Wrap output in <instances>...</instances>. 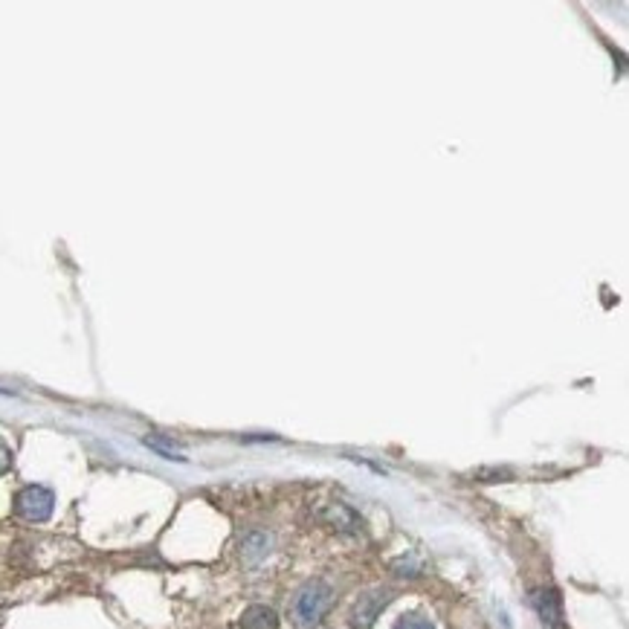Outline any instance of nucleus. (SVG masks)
Returning <instances> with one entry per match:
<instances>
[{"mask_svg": "<svg viewBox=\"0 0 629 629\" xmlns=\"http://www.w3.org/2000/svg\"><path fill=\"white\" fill-rule=\"evenodd\" d=\"M331 600H334V592H331V586H328L325 580H308L302 589L296 592L293 598V618L299 626H317L322 618H325V612L331 609Z\"/></svg>", "mask_w": 629, "mask_h": 629, "instance_id": "f257e3e1", "label": "nucleus"}, {"mask_svg": "<svg viewBox=\"0 0 629 629\" xmlns=\"http://www.w3.org/2000/svg\"><path fill=\"white\" fill-rule=\"evenodd\" d=\"M56 508V493L44 484H26L15 496V514L26 522H47Z\"/></svg>", "mask_w": 629, "mask_h": 629, "instance_id": "f03ea898", "label": "nucleus"}, {"mask_svg": "<svg viewBox=\"0 0 629 629\" xmlns=\"http://www.w3.org/2000/svg\"><path fill=\"white\" fill-rule=\"evenodd\" d=\"M389 600H391V595L386 592V589H374V592L360 595V600L351 609V626L354 629H372L377 615L389 607Z\"/></svg>", "mask_w": 629, "mask_h": 629, "instance_id": "7ed1b4c3", "label": "nucleus"}, {"mask_svg": "<svg viewBox=\"0 0 629 629\" xmlns=\"http://www.w3.org/2000/svg\"><path fill=\"white\" fill-rule=\"evenodd\" d=\"M531 604L548 629H562V600L557 589H536L531 592Z\"/></svg>", "mask_w": 629, "mask_h": 629, "instance_id": "20e7f679", "label": "nucleus"}, {"mask_svg": "<svg viewBox=\"0 0 629 629\" xmlns=\"http://www.w3.org/2000/svg\"><path fill=\"white\" fill-rule=\"evenodd\" d=\"M325 519L331 522V526H334L337 531H346V534H360V528H363V519H360L357 514H354V510H351L348 505H343V502L328 505Z\"/></svg>", "mask_w": 629, "mask_h": 629, "instance_id": "39448f33", "label": "nucleus"}, {"mask_svg": "<svg viewBox=\"0 0 629 629\" xmlns=\"http://www.w3.org/2000/svg\"><path fill=\"white\" fill-rule=\"evenodd\" d=\"M241 629H279V615L265 604H253L241 615Z\"/></svg>", "mask_w": 629, "mask_h": 629, "instance_id": "423d86ee", "label": "nucleus"}, {"mask_svg": "<svg viewBox=\"0 0 629 629\" xmlns=\"http://www.w3.org/2000/svg\"><path fill=\"white\" fill-rule=\"evenodd\" d=\"M270 545H273V536L267 531H250V534H244V540H241V554L247 562H258L270 554Z\"/></svg>", "mask_w": 629, "mask_h": 629, "instance_id": "0eeeda50", "label": "nucleus"}, {"mask_svg": "<svg viewBox=\"0 0 629 629\" xmlns=\"http://www.w3.org/2000/svg\"><path fill=\"white\" fill-rule=\"evenodd\" d=\"M146 444H148V447L151 450H157V453H160L163 458H175V462H183V455L172 447V444H168V441H163V438H157V436H148L146 438Z\"/></svg>", "mask_w": 629, "mask_h": 629, "instance_id": "6e6552de", "label": "nucleus"}, {"mask_svg": "<svg viewBox=\"0 0 629 629\" xmlns=\"http://www.w3.org/2000/svg\"><path fill=\"white\" fill-rule=\"evenodd\" d=\"M395 629H436L429 618L424 615H403V618L395 624Z\"/></svg>", "mask_w": 629, "mask_h": 629, "instance_id": "1a4fd4ad", "label": "nucleus"}, {"mask_svg": "<svg viewBox=\"0 0 629 629\" xmlns=\"http://www.w3.org/2000/svg\"><path fill=\"white\" fill-rule=\"evenodd\" d=\"M12 462H15V455H12L9 444H6L4 438H0V476L9 473V470H12Z\"/></svg>", "mask_w": 629, "mask_h": 629, "instance_id": "9d476101", "label": "nucleus"}]
</instances>
